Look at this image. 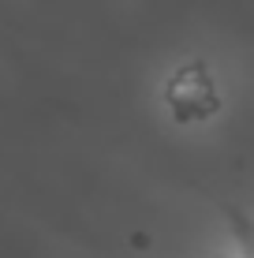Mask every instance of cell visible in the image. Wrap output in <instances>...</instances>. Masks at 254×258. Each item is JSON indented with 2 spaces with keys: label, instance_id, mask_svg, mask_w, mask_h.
I'll list each match as a JSON object with an SVG mask.
<instances>
[{
  "label": "cell",
  "instance_id": "6da1fadb",
  "mask_svg": "<svg viewBox=\"0 0 254 258\" xmlns=\"http://www.w3.org/2000/svg\"><path fill=\"white\" fill-rule=\"evenodd\" d=\"M164 97H168L172 112H176L180 120H202V116H213V109H217L213 79H209V71H206L202 64L180 68L176 75L168 79Z\"/></svg>",
  "mask_w": 254,
  "mask_h": 258
}]
</instances>
